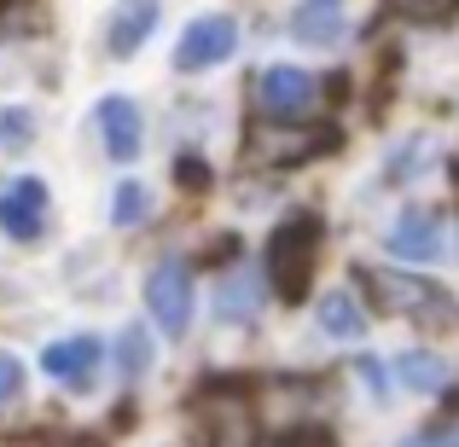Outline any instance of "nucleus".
Masks as SVG:
<instances>
[{"instance_id": "4", "label": "nucleus", "mask_w": 459, "mask_h": 447, "mask_svg": "<svg viewBox=\"0 0 459 447\" xmlns=\"http://www.w3.org/2000/svg\"><path fill=\"white\" fill-rule=\"evenodd\" d=\"M146 308L157 320V331L169 337H186L192 331V314H198V297H192V273L180 262H157L146 273Z\"/></svg>"}, {"instance_id": "11", "label": "nucleus", "mask_w": 459, "mask_h": 447, "mask_svg": "<svg viewBox=\"0 0 459 447\" xmlns=\"http://www.w3.org/2000/svg\"><path fill=\"white\" fill-rule=\"evenodd\" d=\"M343 30H349L343 0H297L291 41H303V47H337V41H343Z\"/></svg>"}, {"instance_id": "14", "label": "nucleus", "mask_w": 459, "mask_h": 447, "mask_svg": "<svg viewBox=\"0 0 459 447\" xmlns=\"http://www.w3.org/2000/svg\"><path fill=\"white\" fill-rule=\"evenodd\" d=\"M395 378L413 395H442L448 378H454V366L442 355H430V348H407V355H395Z\"/></svg>"}, {"instance_id": "16", "label": "nucleus", "mask_w": 459, "mask_h": 447, "mask_svg": "<svg viewBox=\"0 0 459 447\" xmlns=\"http://www.w3.org/2000/svg\"><path fill=\"white\" fill-rule=\"evenodd\" d=\"M146 215H152V186H146V180H117L111 221H117V227H140Z\"/></svg>"}, {"instance_id": "20", "label": "nucleus", "mask_w": 459, "mask_h": 447, "mask_svg": "<svg viewBox=\"0 0 459 447\" xmlns=\"http://www.w3.org/2000/svg\"><path fill=\"white\" fill-rule=\"evenodd\" d=\"M402 447H442V430H419V436H407Z\"/></svg>"}, {"instance_id": "10", "label": "nucleus", "mask_w": 459, "mask_h": 447, "mask_svg": "<svg viewBox=\"0 0 459 447\" xmlns=\"http://www.w3.org/2000/svg\"><path fill=\"white\" fill-rule=\"evenodd\" d=\"M157 18H163L157 0H117L111 18H105V53H111V58H134L140 47L152 41Z\"/></svg>"}, {"instance_id": "5", "label": "nucleus", "mask_w": 459, "mask_h": 447, "mask_svg": "<svg viewBox=\"0 0 459 447\" xmlns=\"http://www.w3.org/2000/svg\"><path fill=\"white\" fill-rule=\"evenodd\" d=\"M384 250H390L395 262H413V268H430V262H442V256H448L442 215L425 210V203H407V210L390 221V233H384Z\"/></svg>"}, {"instance_id": "19", "label": "nucleus", "mask_w": 459, "mask_h": 447, "mask_svg": "<svg viewBox=\"0 0 459 447\" xmlns=\"http://www.w3.org/2000/svg\"><path fill=\"white\" fill-rule=\"evenodd\" d=\"M355 378L367 383V390L378 395V401H384V395H390V378H384V366H378V360H372V355H367V360H355Z\"/></svg>"}, {"instance_id": "18", "label": "nucleus", "mask_w": 459, "mask_h": 447, "mask_svg": "<svg viewBox=\"0 0 459 447\" xmlns=\"http://www.w3.org/2000/svg\"><path fill=\"white\" fill-rule=\"evenodd\" d=\"M23 378H30V372H23V360L0 348V407H12L23 395Z\"/></svg>"}, {"instance_id": "8", "label": "nucleus", "mask_w": 459, "mask_h": 447, "mask_svg": "<svg viewBox=\"0 0 459 447\" xmlns=\"http://www.w3.org/2000/svg\"><path fill=\"white\" fill-rule=\"evenodd\" d=\"M314 99H320V82H314L308 70H297V64H268L256 76V105L273 116V123H297V116H308Z\"/></svg>"}, {"instance_id": "2", "label": "nucleus", "mask_w": 459, "mask_h": 447, "mask_svg": "<svg viewBox=\"0 0 459 447\" xmlns=\"http://www.w3.org/2000/svg\"><path fill=\"white\" fill-rule=\"evenodd\" d=\"M314 256H320V221H314V215H291V221L268 238V273H273V285H280L285 302H297L308 291Z\"/></svg>"}, {"instance_id": "12", "label": "nucleus", "mask_w": 459, "mask_h": 447, "mask_svg": "<svg viewBox=\"0 0 459 447\" xmlns=\"http://www.w3.org/2000/svg\"><path fill=\"white\" fill-rule=\"evenodd\" d=\"M262 302H268V279L250 268H238L233 279L215 285V314H221V325H250L262 314Z\"/></svg>"}, {"instance_id": "3", "label": "nucleus", "mask_w": 459, "mask_h": 447, "mask_svg": "<svg viewBox=\"0 0 459 447\" xmlns=\"http://www.w3.org/2000/svg\"><path fill=\"white\" fill-rule=\"evenodd\" d=\"M238 53V18L233 12H204L180 30L175 41V70L180 76H204V70H221Z\"/></svg>"}, {"instance_id": "9", "label": "nucleus", "mask_w": 459, "mask_h": 447, "mask_svg": "<svg viewBox=\"0 0 459 447\" xmlns=\"http://www.w3.org/2000/svg\"><path fill=\"white\" fill-rule=\"evenodd\" d=\"M41 227H47V180L41 175L6 180L0 186V233L30 245V238H41Z\"/></svg>"}, {"instance_id": "13", "label": "nucleus", "mask_w": 459, "mask_h": 447, "mask_svg": "<svg viewBox=\"0 0 459 447\" xmlns=\"http://www.w3.org/2000/svg\"><path fill=\"white\" fill-rule=\"evenodd\" d=\"M314 325H320L325 337H337V343H355V337H367V314H360V302L349 291H325L314 302Z\"/></svg>"}, {"instance_id": "21", "label": "nucleus", "mask_w": 459, "mask_h": 447, "mask_svg": "<svg viewBox=\"0 0 459 447\" xmlns=\"http://www.w3.org/2000/svg\"><path fill=\"white\" fill-rule=\"evenodd\" d=\"M442 447H459V425H454V430H442Z\"/></svg>"}, {"instance_id": "17", "label": "nucleus", "mask_w": 459, "mask_h": 447, "mask_svg": "<svg viewBox=\"0 0 459 447\" xmlns=\"http://www.w3.org/2000/svg\"><path fill=\"white\" fill-rule=\"evenodd\" d=\"M35 146V111L0 105V151H30Z\"/></svg>"}, {"instance_id": "1", "label": "nucleus", "mask_w": 459, "mask_h": 447, "mask_svg": "<svg viewBox=\"0 0 459 447\" xmlns=\"http://www.w3.org/2000/svg\"><path fill=\"white\" fill-rule=\"evenodd\" d=\"M360 279H367V297L378 302L384 314H407L413 325H454V320H459V302L442 291L437 279H413V273H384V268L360 273Z\"/></svg>"}, {"instance_id": "7", "label": "nucleus", "mask_w": 459, "mask_h": 447, "mask_svg": "<svg viewBox=\"0 0 459 447\" xmlns=\"http://www.w3.org/2000/svg\"><path fill=\"white\" fill-rule=\"evenodd\" d=\"M100 360H105V343L93 331L82 337H58V343L41 348V372L53 383H65L70 395H88L93 383H100Z\"/></svg>"}, {"instance_id": "6", "label": "nucleus", "mask_w": 459, "mask_h": 447, "mask_svg": "<svg viewBox=\"0 0 459 447\" xmlns=\"http://www.w3.org/2000/svg\"><path fill=\"white\" fill-rule=\"evenodd\" d=\"M93 128H100V146L111 163H134L146 151V111H140L128 93H105L93 105Z\"/></svg>"}, {"instance_id": "15", "label": "nucleus", "mask_w": 459, "mask_h": 447, "mask_svg": "<svg viewBox=\"0 0 459 447\" xmlns=\"http://www.w3.org/2000/svg\"><path fill=\"white\" fill-rule=\"evenodd\" d=\"M152 360H157L152 331H146V325H123V337H117V372L134 383V378H146V372H152Z\"/></svg>"}]
</instances>
